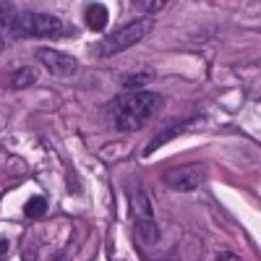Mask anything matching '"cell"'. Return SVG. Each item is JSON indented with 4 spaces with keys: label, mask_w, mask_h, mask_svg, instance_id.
<instances>
[{
    "label": "cell",
    "mask_w": 261,
    "mask_h": 261,
    "mask_svg": "<svg viewBox=\"0 0 261 261\" xmlns=\"http://www.w3.org/2000/svg\"><path fill=\"white\" fill-rule=\"evenodd\" d=\"M165 105V99L154 92H130V94H120L118 99L110 102L107 113L110 120L118 130H139L141 125H146V120H151L157 115V110Z\"/></svg>",
    "instance_id": "6da1fadb"
},
{
    "label": "cell",
    "mask_w": 261,
    "mask_h": 261,
    "mask_svg": "<svg viewBox=\"0 0 261 261\" xmlns=\"http://www.w3.org/2000/svg\"><path fill=\"white\" fill-rule=\"evenodd\" d=\"M8 34L13 37H39V39H60L63 34H68L65 24L60 18L50 16V13H34V11H16L11 24H8Z\"/></svg>",
    "instance_id": "7a4b0ae2"
},
{
    "label": "cell",
    "mask_w": 261,
    "mask_h": 261,
    "mask_svg": "<svg viewBox=\"0 0 261 261\" xmlns=\"http://www.w3.org/2000/svg\"><path fill=\"white\" fill-rule=\"evenodd\" d=\"M151 29H154V24H151V18H139V21H130V24H125V27H120L118 32H113V34H107V37H102L99 42H97V55H102V58H110V55H118V53H123L125 47H134L136 42H141Z\"/></svg>",
    "instance_id": "3957f363"
},
{
    "label": "cell",
    "mask_w": 261,
    "mask_h": 261,
    "mask_svg": "<svg viewBox=\"0 0 261 261\" xmlns=\"http://www.w3.org/2000/svg\"><path fill=\"white\" fill-rule=\"evenodd\" d=\"M130 214H134V227H136L139 243L154 246L160 241V227L154 222V212H151V201H149L146 191L136 188L130 193Z\"/></svg>",
    "instance_id": "277c9868"
},
{
    "label": "cell",
    "mask_w": 261,
    "mask_h": 261,
    "mask_svg": "<svg viewBox=\"0 0 261 261\" xmlns=\"http://www.w3.org/2000/svg\"><path fill=\"white\" fill-rule=\"evenodd\" d=\"M204 180H206V167L204 165H183V167L165 172V186L172 188V191H180V193L196 191Z\"/></svg>",
    "instance_id": "5b68a950"
},
{
    "label": "cell",
    "mask_w": 261,
    "mask_h": 261,
    "mask_svg": "<svg viewBox=\"0 0 261 261\" xmlns=\"http://www.w3.org/2000/svg\"><path fill=\"white\" fill-rule=\"evenodd\" d=\"M37 60L45 65L53 76H73L76 68H79V60L76 58L65 55V53H58L53 47H39L37 50Z\"/></svg>",
    "instance_id": "8992f818"
},
{
    "label": "cell",
    "mask_w": 261,
    "mask_h": 261,
    "mask_svg": "<svg viewBox=\"0 0 261 261\" xmlns=\"http://www.w3.org/2000/svg\"><path fill=\"white\" fill-rule=\"evenodd\" d=\"M201 120V115H196V118H191V120H180V123H175V125H170V128H165V130H160V134L151 139V144L149 146H144V157H149L151 151H157L162 144H167V141H172L178 134H183V130H188L193 123H199Z\"/></svg>",
    "instance_id": "52a82bcc"
},
{
    "label": "cell",
    "mask_w": 261,
    "mask_h": 261,
    "mask_svg": "<svg viewBox=\"0 0 261 261\" xmlns=\"http://www.w3.org/2000/svg\"><path fill=\"white\" fill-rule=\"evenodd\" d=\"M107 8L102 6V3H92L89 8H86V27L89 29H94V32H102L105 27H107Z\"/></svg>",
    "instance_id": "ba28073f"
},
{
    "label": "cell",
    "mask_w": 261,
    "mask_h": 261,
    "mask_svg": "<svg viewBox=\"0 0 261 261\" xmlns=\"http://www.w3.org/2000/svg\"><path fill=\"white\" fill-rule=\"evenodd\" d=\"M151 81H154V73H151V71H139L134 76H125L123 79V86H125V89H130V92H144V86L151 84Z\"/></svg>",
    "instance_id": "9c48e42d"
},
{
    "label": "cell",
    "mask_w": 261,
    "mask_h": 261,
    "mask_svg": "<svg viewBox=\"0 0 261 261\" xmlns=\"http://www.w3.org/2000/svg\"><path fill=\"white\" fill-rule=\"evenodd\" d=\"M34 81H37L34 68H18V71L11 73V86L13 89H24V86H32Z\"/></svg>",
    "instance_id": "30bf717a"
},
{
    "label": "cell",
    "mask_w": 261,
    "mask_h": 261,
    "mask_svg": "<svg viewBox=\"0 0 261 261\" xmlns=\"http://www.w3.org/2000/svg\"><path fill=\"white\" fill-rule=\"evenodd\" d=\"M45 212H47V201L42 199V196H34V199H29L27 206H24V214L29 217V220H42Z\"/></svg>",
    "instance_id": "8fae6325"
},
{
    "label": "cell",
    "mask_w": 261,
    "mask_h": 261,
    "mask_svg": "<svg viewBox=\"0 0 261 261\" xmlns=\"http://www.w3.org/2000/svg\"><path fill=\"white\" fill-rule=\"evenodd\" d=\"M165 3L162 0H134V8L144 11V13H151V11H160Z\"/></svg>",
    "instance_id": "7c38bea8"
},
{
    "label": "cell",
    "mask_w": 261,
    "mask_h": 261,
    "mask_svg": "<svg viewBox=\"0 0 261 261\" xmlns=\"http://www.w3.org/2000/svg\"><path fill=\"white\" fill-rule=\"evenodd\" d=\"M217 261H241V258H238L235 253H222V256L217 258Z\"/></svg>",
    "instance_id": "4fadbf2b"
},
{
    "label": "cell",
    "mask_w": 261,
    "mask_h": 261,
    "mask_svg": "<svg viewBox=\"0 0 261 261\" xmlns=\"http://www.w3.org/2000/svg\"><path fill=\"white\" fill-rule=\"evenodd\" d=\"M8 251V241H6V238H3V241H0V256H3Z\"/></svg>",
    "instance_id": "5bb4252c"
}]
</instances>
